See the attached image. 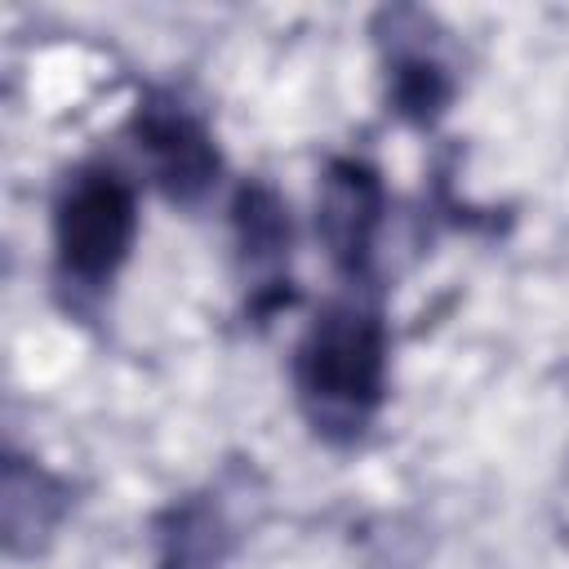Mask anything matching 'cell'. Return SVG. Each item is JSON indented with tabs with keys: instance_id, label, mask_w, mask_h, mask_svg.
I'll return each instance as SVG.
<instances>
[{
	"instance_id": "7a4b0ae2",
	"label": "cell",
	"mask_w": 569,
	"mask_h": 569,
	"mask_svg": "<svg viewBox=\"0 0 569 569\" xmlns=\"http://www.w3.org/2000/svg\"><path fill=\"white\" fill-rule=\"evenodd\" d=\"M138 236V204L120 173L111 169H80L53 209V240L58 262L80 284H102L129 258Z\"/></svg>"
},
{
	"instance_id": "6da1fadb",
	"label": "cell",
	"mask_w": 569,
	"mask_h": 569,
	"mask_svg": "<svg viewBox=\"0 0 569 569\" xmlns=\"http://www.w3.org/2000/svg\"><path fill=\"white\" fill-rule=\"evenodd\" d=\"M293 382L316 431L333 440L360 436L387 382V329L360 298L325 307L298 342Z\"/></svg>"
},
{
	"instance_id": "8992f818",
	"label": "cell",
	"mask_w": 569,
	"mask_h": 569,
	"mask_svg": "<svg viewBox=\"0 0 569 569\" xmlns=\"http://www.w3.org/2000/svg\"><path fill=\"white\" fill-rule=\"evenodd\" d=\"M427 18H422V31H418V40L413 44H405L396 31H391V102H396V111L405 116V120H413V124H427V120H436L440 111H445V102H449V71H445V62L427 49Z\"/></svg>"
},
{
	"instance_id": "5b68a950",
	"label": "cell",
	"mask_w": 569,
	"mask_h": 569,
	"mask_svg": "<svg viewBox=\"0 0 569 569\" xmlns=\"http://www.w3.org/2000/svg\"><path fill=\"white\" fill-rule=\"evenodd\" d=\"M231 213H236L240 253H244L249 276H253L249 293H253L258 311L289 302V289H280V271L289 258V209L280 204V196L271 187L253 182V187H240Z\"/></svg>"
},
{
	"instance_id": "277c9868",
	"label": "cell",
	"mask_w": 569,
	"mask_h": 569,
	"mask_svg": "<svg viewBox=\"0 0 569 569\" xmlns=\"http://www.w3.org/2000/svg\"><path fill=\"white\" fill-rule=\"evenodd\" d=\"M133 129H138V147H142L156 182L164 187V196L196 200L213 182L218 151H213L209 133L182 107H142Z\"/></svg>"
},
{
	"instance_id": "52a82bcc",
	"label": "cell",
	"mask_w": 569,
	"mask_h": 569,
	"mask_svg": "<svg viewBox=\"0 0 569 569\" xmlns=\"http://www.w3.org/2000/svg\"><path fill=\"white\" fill-rule=\"evenodd\" d=\"M227 551V533L218 516L200 502L173 507L160 525V569H218Z\"/></svg>"
},
{
	"instance_id": "3957f363",
	"label": "cell",
	"mask_w": 569,
	"mask_h": 569,
	"mask_svg": "<svg viewBox=\"0 0 569 569\" xmlns=\"http://www.w3.org/2000/svg\"><path fill=\"white\" fill-rule=\"evenodd\" d=\"M378 222H382V182H378V173L360 160H333L325 182H320L316 227H320V240H325L329 258L347 276H360L369 267Z\"/></svg>"
}]
</instances>
